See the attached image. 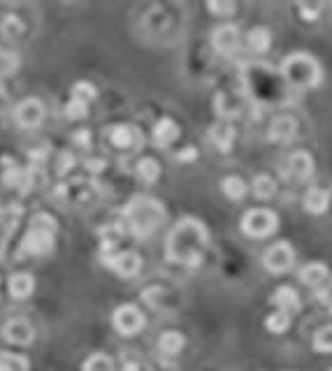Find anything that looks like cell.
<instances>
[{
  "instance_id": "34",
  "label": "cell",
  "mask_w": 332,
  "mask_h": 371,
  "mask_svg": "<svg viewBox=\"0 0 332 371\" xmlns=\"http://www.w3.org/2000/svg\"><path fill=\"white\" fill-rule=\"evenodd\" d=\"M81 369H84V371H112L114 362H112L110 355H105V353H93V355L84 360Z\"/></svg>"
},
{
  "instance_id": "17",
  "label": "cell",
  "mask_w": 332,
  "mask_h": 371,
  "mask_svg": "<svg viewBox=\"0 0 332 371\" xmlns=\"http://www.w3.org/2000/svg\"><path fill=\"white\" fill-rule=\"evenodd\" d=\"M297 135V119L290 114H281L277 116L275 121L270 123V132L268 137L272 142H277V144H288V142H293Z\"/></svg>"
},
{
  "instance_id": "8",
  "label": "cell",
  "mask_w": 332,
  "mask_h": 371,
  "mask_svg": "<svg viewBox=\"0 0 332 371\" xmlns=\"http://www.w3.org/2000/svg\"><path fill=\"white\" fill-rule=\"evenodd\" d=\"M103 263L121 276H135L139 272L142 260H139L135 251H107L103 253Z\"/></svg>"
},
{
  "instance_id": "14",
  "label": "cell",
  "mask_w": 332,
  "mask_h": 371,
  "mask_svg": "<svg viewBox=\"0 0 332 371\" xmlns=\"http://www.w3.org/2000/svg\"><path fill=\"white\" fill-rule=\"evenodd\" d=\"M107 137L116 147V149H137L142 144V132H139L135 125L128 123H116L107 128Z\"/></svg>"
},
{
  "instance_id": "41",
  "label": "cell",
  "mask_w": 332,
  "mask_h": 371,
  "mask_svg": "<svg viewBox=\"0 0 332 371\" xmlns=\"http://www.w3.org/2000/svg\"><path fill=\"white\" fill-rule=\"evenodd\" d=\"M161 297H163V288L161 285H151L142 292V299L147 302L149 307H159L161 304Z\"/></svg>"
},
{
  "instance_id": "3",
  "label": "cell",
  "mask_w": 332,
  "mask_h": 371,
  "mask_svg": "<svg viewBox=\"0 0 332 371\" xmlns=\"http://www.w3.org/2000/svg\"><path fill=\"white\" fill-rule=\"evenodd\" d=\"M244 89L251 98H256L263 105H281L286 103V93L290 91L288 84L281 79V74L272 72L270 67H265L261 63L246 65L244 70ZM246 96V98H248Z\"/></svg>"
},
{
  "instance_id": "20",
  "label": "cell",
  "mask_w": 332,
  "mask_h": 371,
  "mask_svg": "<svg viewBox=\"0 0 332 371\" xmlns=\"http://www.w3.org/2000/svg\"><path fill=\"white\" fill-rule=\"evenodd\" d=\"M300 281L304 285H309V288L319 290L321 285H326L330 281V272L323 263H309L300 269Z\"/></svg>"
},
{
  "instance_id": "4",
  "label": "cell",
  "mask_w": 332,
  "mask_h": 371,
  "mask_svg": "<svg viewBox=\"0 0 332 371\" xmlns=\"http://www.w3.org/2000/svg\"><path fill=\"white\" fill-rule=\"evenodd\" d=\"M279 74H281V79L295 91L316 89L323 81L321 63L311 54H304V52L288 54L279 65Z\"/></svg>"
},
{
  "instance_id": "38",
  "label": "cell",
  "mask_w": 332,
  "mask_h": 371,
  "mask_svg": "<svg viewBox=\"0 0 332 371\" xmlns=\"http://www.w3.org/2000/svg\"><path fill=\"white\" fill-rule=\"evenodd\" d=\"M72 98H79L84 103H91L96 98V86L91 81H77L72 86Z\"/></svg>"
},
{
  "instance_id": "49",
  "label": "cell",
  "mask_w": 332,
  "mask_h": 371,
  "mask_svg": "<svg viewBox=\"0 0 332 371\" xmlns=\"http://www.w3.org/2000/svg\"><path fill=\"white\" fill-rule=\"evenodd\" d=\"M5 91V86H3V81H0V93H3Z\"/></svg>"
},
{
  "instance_id": "6",
  "label": "cell",
  "mask_w": 332,
  "mask_h": 371,
  "mask_svg": "<svg viewBox=\"0 0 332 371\" xmlns=\"http://www.w3.org/2000/svg\"><path fill=\"white\" fill-rule=\"evenodd\" d=\"M293 260H295L293 246L286 244V241H277L275 246H270L268 251H265L263 265L272 274H284V272H288L290 267H293Z\"/></svg>"
},
{
  "instance_id": "33",
  "label": "cell",
  "mask_w": 332,
  "mask_h": 371,
  "mask_svg": "<svg viewBox=\"0 0 332 371\" xmlns=\"http://www.w3.org/2000/svg\"><path fill=\"white\" fill-rule=\"evenodd\" d=\"M16 67H19V54L12 52V49L0 47V79L14 74Z\"/></svg>"
},
{
  "instance_id": "39",
  "label": "cell",
  "mask_w": 332,
  "mask_h": 371,
  "mask_svg": "<svg viewBox=\"0 0 332 371\" xmlns=\"http://www.w3.org/2000/svg\"><path fill=\"white\" fill-rule=\"evenodd\" d=\"M207 10L217 16H230L237 12V5L235 3H223V0H210L207 3Z\"/></svg>"
},
{
  "instance_id": "35",
  "label": "cell",
  "mask_w": 332,
  "mask_h": 371,
  "mask_svg": "<svg viewBox=\"0 0 332 371\" xmlns=\"http://www.w3.org/2000/svg\"><path fill=\"white\" fill-rule=\"evenodd\" d=\"M265 327H268L272 334H284L290 327V316L284 314V311H275V314L265 318Z\"/></svg>"
},
{
  "instance_id": "9",
  "label": "cell",
  "mask_w": 332,
  "mask_h": 371,
  "mask_svg": "<svg viewBox=\"0 0 332 371\" xmlns=\"http://www.w3.org/2000/svg\"><path fill=\"white\" fill-rule=\"evenodd\" d=\"M112 323L121 334L130 336V334H137L144 327V316L135 304H121V307H116Z\"/></svg>"
},
{
  "instance_id": "15",
  "label": "cell",
  "mask_w": 332,
  "mask_h": 371,
  "mask_svg": "<svg viewBox=\"0 0 332 371\" xmlns=\"http://www.w3.org/2000/svg\"><path fill=\"white\" fill-rule=\"evenodd\" d=\"M91 190H93V183L86 179H70V181H61L56 186V195L65 202H72V205L86 202Z\"/></svg>"
},
{
  "instance_id": "21",
  "label": "cell",
  "mask_w": 332,
  "mask_h": 371,
  "mask_svg": "<svg viewBox=\"0 0 332 371\" xmlns=\"http://www.w3.org/2000/svg\"><path fill=\"white\" fill-rule=\"evenodd\" d=\"M210 139L212 144L217 147L219 151H230L232 142H235V128L230 125V121H221V123H214L212 130H210Z\"/></svg>"
},
{
  "instance_id": "10",
  "label": "cell",
  "mask_w": 332,
  "mask_h": 371,
  "mask_svg": "<svg viewBox=\"0 0 332 371\" xmlns=\"http://www.w3.org/2000/svg\"><path fill=\"white\" fill-rule=\"evenodd\" d=\"M246 96L242 93H230V91H221L217 93V98H214V109H217V114L221 116L223 121H232L237 119V116H242L244 107H246Z\"/></svg>"
},
{
  "instance_id": "37",
  "label": "cell",
  "mask_w": 332,
  "mask_h": 371,
  "mask_svg": "<svg viewBox=\"0 0 332 371\" xmlns=\"http://www.w3.org/2000/svg\"><path fill=\"white\" fill-rule=\"evenodd\" d=\"M30 227H38V230H47V232H56V218L47 212H38L30 218Z\"/></svg>"
},
{
  "instance_id": "45",
  "label": "cell",
  "mask_w": 332,
  "mask_h": 371,
  "mask_svg": "<svg viewBox=\"0 0 332 371\" xmlns=\"http://www.w3.org/2000/svg\"><path fill=\"white\" fill-rule=\"evenodd\" d=\"M198 158V149L195 147H186L184 151H179L177 154V160H181V163H190V160Z\"/></svg>"
},
{
  "instance_id": "23",
  "label": "cell",
  "mask_w": 332,
  "mask_h": 371,
  "mask_svg": "<svg viewBox=\"0 0 332 371\" xmlns=\"http://www.w3.org/2000/svg\"><path fill=\"white\" fill-rule=\"evenodd\" d=\"M304 212H309L314 216H321L328 212L330 207V195L323 188H309L304 195Z\"/></svg>"
},
{
  "instance_id": "30",
  "label": "cell",
  "mask_w": 332,
  "mask_h": 371,
  "mask_svg": "<svg viewBox=\"0 0 332 371\" xmlns=\"http://www.w3.org/2000/svg\"><path fill=\"white\" fill-rule=\"evenodd\" d=\"M277 193V183L270 174H258L253 179V195L258 200H270Z\"/></svg>"
},
{
  "instance_id": "18",
  "label": "cell",
  "mask_w": 332,
  "mask_h": 371,
  "mask_svg": "<svg viewBox=\"0 0 332 371\" xmlns=\"http://www.w3.org/2000/svg\"><path fill=\"white\" fill-rule=\"evenodd\" d=\"M3 336L10 343L26 346V343L33 341V336H35V330H33V325L28 323L26 318H10L3 325Z\"/></svg>"
},
{
  "instance_id": "5",
  "label": "cell",
  "mask_w": 332,
  "mask_h": 371,
  "mask_svg": "<svg viewBox=\"0 0 332 371\" xmlns=\"http://www.w3.org/2000/svg\"><path fill=\"white\" fill-rule=\"evenodd\" d=\"M242 232L251 239H263L270 237L272 232H277L279 227V218L275 212L270 209H248V212L242 216Z\"/></svg>"
},
{
  "instance_id": "42",
  "label": "cell",
  "mask_w": 332,
  "mask_h": 371,
  "mask_svg": "<svg viewBox=\"0 0 332 371\" xmlns=\"http://www.w3.org/2000/svg\"><path fill=\"white\" fill-rule=\"evenodd\" d=\"M72 165H74V156L70 154V151H63V154L58 156V160H56V172H58V174L70 172Z\"/></svg>"
},
{
  "instance_id": "40",
  "label": "cell",
  "mask_w": 332,
  "mask_h": 371,
  "mask_svg": "<svg viewBox=\"0 0 332 371\" xmlns=\"http://www.w3.org/2000/svg\"><path fill=\"white\" fill-rule=\"evenodd\" d=\"M88 109V103H84V100L79 98H70L68 105H65V114L70 116V119H79V116H84Z\"/></svg>"
},
{
  "instance_id": "25",
  "label": "cell",
  "mask_w": 332,
  "mask_h": 371,
  "mask_svg": "<svg viewBox=\"0 0 332 371\" xmlns=\"http://www.w3.org/2000/svg\"><path fill=\"white\" fill-rule=\"evenodd\" d=\"M179 137V128H177V123H174L172 119H161L159 123L154 125V142H156V147H170L174 139Z\"/></svg>"
},
{
  "instance_id": "16",
  "label": "cell",
  "mask_w": 332,
  "mask_h": 371,
  "mask_svg": "<svg viewBox=\"0 0 332 371\" xmlns=\"http://www.w3.org/2000/svg\"><path fill=\"white\" fill-rule=\"evenodd\" d=\"M3 163L7 165L5 167V183L7 186H14L19 193H28L33 188V170H28V167H21L16 165V160L12 158H3Z\"/></svg>"
},
{
  "instance_id": "28",
  "label": "cell",
  "mask_w": 332,
  "mask_h": 371,
  "mask_svg": "<svg viewBox=\"0 0 332 371\" xmlns=\"http://www.w3.org/2000/svg\"><path fill=\"white\" fill-rule=\"evenodd\" d=\"M23 30H26V26H23L21 16L5 14L3 19H0V35L7 40H19L23 35Z\"/></svg>"
},
{
  "instance_id": "29",
  "label": "cell",
  "mask_w": 332,
  "mask_h": 371,
  "mask_svg": "<svg viewBox=\"0 0 332 371\" xmlns=\"http://www.w3.org/2000/svg\"><path fill=\"white\" fill-rule=\"evenodd\" d=\"M137 176H139L142 181H147V183H154V181L161 176V165H159V160L151 158V156L139 158V160H137Z\"/></svg>"
},
{
  "instance_id": "1",
  "label": "cell",
  "mask_w": 332,
  "mask_h": 371,
  "mask_svg": "<svg viewBox=\"0 0 332 371\" xmlns=\"http://www.w3.org/2000/svg\"><path fill=\"white\" fill-rule=\"evenodd\" d=\"M210 244V230L200 218L186 216L170 230L165 241V256L179 265H200Z\"/></svg>"
},
{
  "instance_id": "2",
  "label": "cell",
  "mask_w": 332,
  "mask_h": 371,
  "mask_svg": "<svg viewBox=\"0 0 332 371\" xmlns=\"http://www.w3.org/2000/svg\"><path fill=\"white\" fill-rule=\"evenodd\" d=\"M123 221H126L130 234H135L137 239H147L163 225L165 207L161 200L151 195H135L123 207Z\"/></svg>"
},
{
  "instance_id": "19",
  "label": "cell",
  "mask_w": 332,
  "mask_h": 371,
  "mask_svg": "<svg viewBox=\"0 0 332 371\" xmlns=\"http://www.w3.org/2000/svg\"><path fill=\"white\" fill-rule=\"evenodd\" d=\"M272 304L277 307V311H284V314H295V311H300L302 302H300V295H297L295 288H290V285H281V288L275 290V295L270 297Z\"/></svg>"
},
{
  "instance_id": "13",
  "label": "cell",
  "mask_w": 332,
  "mask_h": 371,
  "mask_svg": "<svg viewBox=\"0 0 332 371\" xmlns=\"http://www.w3.org/2000/svg\"><path fill=\"white\" fill-rule=\"evenodd\" d=\"M45 116V105L42 100L38 98H23L19 105L14 107V119L23 128H33V125H38L42 121Z\"/></svg>"
},
{
  "instance_id": "47",
  "label": "cell",
  "mask_w": 332,
  "mask_h": 371,
  "mask_svg": "<svg viewBox=\"0 0 332 371\" xmlns=\"http://www.w3.org/2000/svg\"><path fill=\"white\" fill-rule=\"evenodd\" d=\"M74 142H79V144H88V142H91L88 130H79L77 135H74Z\"/></svg>"
},
{
  "instance_id": "26",
  "label": "cell",
  "mask_w": 332,
  "mask_h": 371,
  "mask_svg": "<svg viewBox=\"0 0 332 371\" xmlns=\"http://www.w3.org/2000/svg\"><path fill=\"white\" fill-rule=\"evenodd\" d=\"M272 45V33L265 28V26H258V28H253V30H248V35H246V47H248V52H253V54H265L270 49Z\"/></svg>"
},
{
  "instance_id": "12",
  "label": "cell",
  "mask_w": 332,
  "mask_h": 371,
  "mask_svg": "<svg viewBox=\"0 0 332 371\" xmlns=\"http://www.w3.org/2000/svg\"><path fill=\"white\" fill-rule=\"evenodd\" d=\"M54 249V232L38 230V227H28V232L21 239V253H30V256H45Z\"/></svg>"
},
{
  "instance_id": "44",
  "label": "cell",
  "mask_w": 332,
  "mask_h": 371,
  "mask_svg": "<svg viewBox=\"0 0 332 371\" xmlns=\"http://www.w3.org/2000/svg\"><path fill=\"white\" fill-rule=\"evenodd\" d=\"M297 10H300V14H302V19H304V21H316V19H319V14H321V10H323V5H316V7L300 5V7H297Z\"/></svg>"
},
{
  "instance_id": "48",
  "label": "cell",
  "mask_w": 332,
  "mask_h": 371,
  "mask_svg": "<svg viewBox=\"0 0 332 371\" xmlns=\"http://www.w3.org/2000/svg\"><path fill=\"white\" fill-rule=\"evenodd\" d=\"M3 251H5V234L0 232V256H3Z\"/></svg>"
},
{
  "instance_id": "36",
  "label": "cell",
  "mask_w": 332,
  "mask_h": 371,
  "mask_svg": "<svg viewBox=\"0 0 332 371\" xmlns=\"http://www.w3.org/2000/svg\"><path fill=\"white\" fill-rule=\"evenodd\" d=\"M314 348L319 353H332V325L321 327V330L314 334Z\"/></svg>"
},
{
  "instance_id": "7",
  "label": "cell",
  "mask_w": 332,
  "mask_h": 371,
  "mask_svg": "<svg viewBox=\"0 0 332 371\" xmlns=\"http://www.w3.org/2000/svg\"><path fill=\"white\" fill-rule=\"evenodd\" d=\"M212 47L221 56H237L239 47H242V33L232 23H223V26L212 33Z\"/></svg>"
},
{
  "instance_id": "24",
  "label": "cell",
  "mask_w": 332,
  "mask_h": 371,
  "mask_svg": "<svg viewBox=\"0 0 332 371\" xmlns=\"http://www.w3.org/2000/svg\"><path fill=\"white\" fill-rule=\"evenodd\" d=\"M35 290V278L28 272H16L10 276V295L16 299H26Z\"/></svg>"
},
{
  "instance_id": "27",
  "label": "cell",
  "mask_w": 332,
  "mask_h": 371,
  "mask_svg": "<svg viewBox=\"0 0 332 371\" xmlns=\"http://www.w3.org/2000/svg\"><path fill=\"white\" fill-rule=\"evenodd\" d=\"M184 334L177 332V330H168V332H163L161 334V339H159V348L165 353V355H177V353H181V348H184Z\"/></svg>"
},
{
  "instance_id": "11",
  "label": "cell",
  "mask_w": 332,
  "mask_h": 371,
  "mask_svg": "<svg viewBox=\"0 0 332 371\" xmlns=\"http://www.w3.org/2000/svg\"><path fill=\"white\" fill-rule=\"evenodd\" d=\"M284 176L290 181H309L314 176V158L304 151H295L290 154V158L286 160L284 167Z\"/></svg>"
},
{
  "instance_id": "32",
  "label": "cell",
  "mask_w": 332,
  "mask_h": 371,
  "mask_svg": "<svg viewBox=\"0 0 332 371\" xmlns=\"http://www.w3.org/2000/svg\"><path fill=\"white\" fill-rule=\"evenodd\" d=\"M0 371H28V360L16 353L0 350Z\"/></svg>"
},
{
  "instance_id": "43",
  "label": "cell",
  "mask_w": 332,
  "mask_h": 371,
  "mask_svg": "<svg viewBox=\"0 0 332 371\" xmlns=\"http://www.w3.org/2000/svg\"><path fill=\"white\" fill-rule=\"evenodd\" d=\"M316 299L321 302V304L332 307V276H330V281L326 285H321V288L316 290Z\"/></svg>"
},
{
  "instance_id": "31",
  "label": "cell",
  "mask_w": 332,
  "mask_h": 371,
  "mask_svg": "<svg viewBox=\"0 0 332 371\" xmlns=\"http://www.w3.org/2000/svg\"><path fill=\"white\" fill-rule=\"evenodd\" d=\"M221 190L228 200H242L246 195V183L239 176H226L221 181Z\"/></svg>"
},
{
  "instance_id": "46",
  "label": "cell",
  "mask_w": 332,
  "mask_h": 371,
  "mask_svg": "<svg viewBox=\"0 0 332 371\" xmlns=\"http://www.w3.org/2000/svg\"><path fill=\"white\" fill-rule=\"evenodd\" d=\"M86 167H88L91 172H101L103 167H107V163H105L103 158H88L86 160Z\"/></svg>"
},
{
  "instance_id": "22",
  "label": "cell",
  "mask_w": 332,
  "mask_h": 371,
  "mask_svg": "<svg viewBox=\"0 0 332 371\" xmlns=\"http://www.w3.org/2000/svg\"><path fill=\"white\" fill-rule=\"evenodd\" d=\"M21 214H23V207L19 202H7V205L0 207V232H3L5 237H10L16 230V223H19Z\"/></svg>"
}]
</instances>
